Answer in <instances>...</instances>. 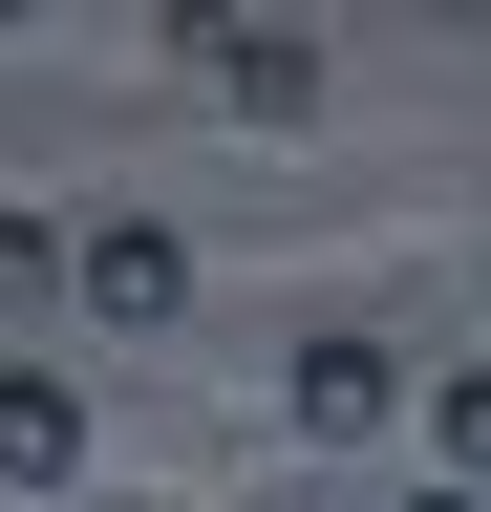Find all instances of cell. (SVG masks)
<instances>
[{"label": "cell", "mask_w": 491, "mask_h": 512, "mask_svg": "<svg viewBox=\"0 0 491 512\" xmlns=\"http://www.w3.org/2000/svg\"><path fill=\"white\" fill-rule=\"evenodd\" d=\"M86 470V384L65 363H0V491H65Z\"/></svg>", "instance_id": "cell-3"}, {"label": "cell", "mask_w": 491, "mask_h": 512, "mask_svg": "<svg viewBox=\"0 0 491 512\" xmlns=\"http://www.w3.org/2000/svg\"><path fill=\"white\" fill-rule=\"evenodd\" d=\"M65 278H86V235H65V214H0V320H43Z\"/></svg>", "instance_id": "cell-5"}, {"label": "cell", "mask_w": 491, "mask_h": 512, "mask_svg": "<svg viewBox=\"0 0 491 512\" xmlns=\"http://www.w3.org/2000/svg\"><path fill=\"white\" fill-rule=\"evenodd\" d=\"M427 470H449V491H491V363H449V384H427Z\"/></svg>", "instance_id": "cell-6"}, {"label": "cell", "mask_w": 491, "mask_h": 512, "mask_svg": "<svg viewBox=\"0 0 491 512\" xmlns=\"http://www.w3.org/2000/svg\"><path fill=\"white\" fill-rule=\"evenodd\" d=\"M65 299H86V320H129V342H150V320H171V299H193V235H150V214H107Z\"/></svg>", "instance_id": "cell-2"}, {"label": "cell", "mask_w": 491, "mask_h": 512, "mask_svg": "<svg viewBox=\"0 0 491 512\" xmlns=\"http://www.w3.org/2000/svg\"><path fill=\"white\" fill-rule=\"evenodd\" d=\"M171 64H214L257 128H299V107H321V43H257V22H171Z\"/></svg>", "instance_id": "cell-4"}, {"label": "cell", "mask_w": 491, "mask_h": 512, "mask_svg": "<svg viewBox=\"0 0 491 512\" xmlns=\"http://www.w3.org/2000/svg\"><path fill=\"white\" fill-rule=\"evenodd\" d=\"M278 406H299V448H363V427H406L427 384H406V342H385V320H321V342H299V384H278Z\"/></svg>", "instance_id": "cell-1"}, {"label": "cell", "mask_w": 491, "mask_h": 512, "mask_svg": "<svg viewBox=\"0 0 491 512\" xmlns=\"http://www.w3.org/2000/svg\"><path fill=\"white\" fill-rule=\"evenodd\" d=\"M406 512H491V491H406Z\"/></svg>", "instance_id": "cell-7"}]
</instances>
